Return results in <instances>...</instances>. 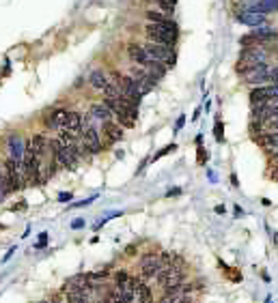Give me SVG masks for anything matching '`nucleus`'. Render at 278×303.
Masks as SVG:
<instances>
[{"mask_svg": "<svg viewBox=\"0 0 278 303\" xmlns=\"http://www.w3.org/2000/svg\"><path fill=\"white\" fill-rule=\"evenodd\" d=\"M145 35L149 41H156V43H164V45H175L179 39V28L173 19H162V22H149L145 26Z\"/></svg>", "mask_w": 278, "mask_h": 303, "instance_id": "1", "label": "nucleus"}, {"mask_svg": "<svg viewBox=\"0 0 278 303\" xmlns=\"http://www.w3.org/2000/svg\"><path fill=\"white\" fill-rule=\"evenodd\" d=\"M156 277H158V284H160V288L164 292L179 288L183 284V279H185V263H183V258L175 256L173 263L166 265V267H162Z\"/></svg>", "mask_w": 278, "mask_h": 303, "instance_id": "2", "label": "nucleus"}, {"mask_svg": "<svg viewBox=\"0 0 278 303\" xmlns=\"http://www.w3.org/2000/svg\"><path fill=\"white\" fill-rule=\"evenodd\" d=\"M142 48H145L147 56L151 60H160L164 62L166 67H175V60H177V56H175V52L170 45H164V43H156V41H149L147 43H142Z\"/></svg>", "mask_w": 278, "mask_h": 303, "instance_id": "3", "label": "nucleus"}, {"mask_svg": "<svg viewBox=\"0 0 278 303\" xmlns=\"http://www.w3.org/2000/svg\"><path fill=\"white\" fill-rule=\"evenodd\" d=\"M22 174H24V183L26 185H39L41 183V164L39 157L33 153H28L24 149V157H22Z\"/></svg>", "mask_w": 278, "mask_h": 303, "instance_id": "4", "label": "nucleus"}, {"mask_svg": "<svg viewBox=\"0 0 278 303\" xmlns=\"http://www.w3.org/2000/svg\"><path fill=\"white\" fill-rule=\"evenodd\" d=\"M130 78H132L134 86H136V90L140 92V95H147V92H151L158 84V80H153L142 67H134L130 71Z\"/></svg>", "mask_w": 278, "mask_h": 303, "instance_id": "5", "label": "nucleus"}, {"mask_svg": "<svg viewBox=\"0 0 278 303\" xmlns=\"http://www.w3.org/2000/svg\"><path fill=\"white\" fill-rule=\"evenodd\" d=\"M162 269L160 263V254L158 252H149L140 258V277L142 279H153Z\"/></svg>", "mask_w": 278, "mask_h": 303, "instance_id": "6", "label": "nucleus"}, {"mask_svg": "<svg viewBox=\"0 0 278 303\" xmlns=\"http://www.w3.org/2000/svg\"><path fill=\"white\" fill-rule=\"evenodd\" d=\"M5 172H7V179H9V185H11V192H17L22 190V187L26 185L24 183V174H22V161L17 159H9L5 166Z\"/></svg>", "mask_w": 278, "mask_h": 303, "instance_id": "7", "label": "nucleus"}, {"mask_svg": "<svg viewBox=\"0 0 278 303\" xmlns=\"http://www.w3.org/2000/svg\"><path fill=\"white\" fill-rule=\"evenodd\" d=\"M117 86H119V95L123 97V99H127V101H132V103H140V92L136 90V86H134V82H132V78L130 76H123L121 73V78H119V82H117Z\"/></svg>", "mask_w": 278, "mask_h": 303, "instance_id": "8", "label": "nucleus"}, {"mask_svg": "<svg viewBox=\"0 0 278 303\" xmlns=\"http://www.w3.org/2000/svg\"><path fill=\"white\" fill-rule=\"evenodd\" d=\"M80 133H82V146H84V149H87L91 155H97V153L101 151V140H99L97 129L93 127V125L87 123L84 131H80Z\"/></svg>", "mask_w": 278, "mask_h": 303, "instance_id": "9", "label": "nucleus"}, {"mask_svg": "<svg viewBox=\"0 0 278 303\" xmlns=\"http://www.w3.org/2000/svg\"><path fill=\"white\" fill-rule=\"evenodd\" d=\"M242 80L246 84H263V82L270 80V69L265 65H256V67H250L242 71Z\"/></svg>", "mask_w": 278, "mask_h": 303, "instance_id": "10", "label": "nucleus"}, {"mask_svg": "<svg viewBox=\"0 0 278 303\" xmlns=\"http://www.w3.org/2000/svg\"><path fill=\"white\" fill-rule=\"evenodd\" d=\"M235 19L246 26H261V24H267V17L265 13H256V11H250V9H238L235 11Z\"/></svg>", "mask_w": 278, "mask_h": 303, "instance_id": "11", "label": "nucleus"}, {"mask_svg": "<svg viewBox=\"0 0 278 303\" xmlns=\"http://www.w3.org/2000/svg\"><path fill=\"white\" fill-rule=\"evenodd\" d=\"M63 290H65V292H71V290H89V292H93V288H91V284H89V273L71 275L69 279H65Z\"/></svg>", "mask_w": 278, "mask_h": 303, "instance_id": "12", "label": "nucleus"}, {"mask_svg": "<svg viewBox=\"0 0 278 303\" xmlns=\"http://www.w3.org/2000/svg\"><path fill=\"white\" fill-rule=\"evenodd\" d=\"M250 103H265L276 97V84L274 86H256L250 90Z\"/></svg>", "mask_w": 278, "mask_h": 303, "instance_id": "13", "label": "nucleus"}, {"mask_svg": "<svg viewBox=\"0 0 278 303\" xmlns=\"http://www.w3.org/2000/svg\"><path fill=\"white\" fill-rule=\"evenodd\" d=\"M67 112L69 110H63V108H56L52 112H48L46 119H44V125H46V127H50V129H60V127H63V123H65V119H67Z\"/></svg>", "mask_w": 278, "mask_h": 303, "instance_id": "14", "label": "nucleus"}, {"mask_svg": "<svg viewBox=\"0 0 278 303\" xmlns=\"http://www.w3.org/2000/svg\"><path fill=\"white\" fill-rule=\"evenodd\" d=\"M127 56L132 62H136L138 67H145V62L149 60L145 48H142V43H136V41H132V43H127Z\"/></svg>", "mask_w": 278, "mask_h": 303, "instance_id": "15", "label": "nucleus"}, {"mask_svg": "<svg viewBox=\"0 0 278 303\" xmlns=\"http://www.w3.org/2000/svg\"><path fill=\"white\" fill-rule=\"evenodd\" d=\"M26 151L33 153V155H37V157H41V155L48 151V138H46L44 133H35L33 140L26 144Z\"/></svg>", "mask_w": 278, "mask_h": 303, "instance_id": "16", "label": "nucleus"}, {"mask_svg": "<svg viewBox=\"0 0 278 303\" xmlns=\"http://www.w3.org/2000/svg\"><path fill=\"white\" fill-rule=\"evenodd\" d=\"M101 131L106 133L108 142H119V140H123V129H121V125H119V123H112L110 119L101 123Z\"/></svg>", "mask_w": 278, "mask_h": 303, "instance_id": "17", "label": "nucleus"}, {"mask_svg": "<svg viewBox=\"0 0 278 303\" xmlns=\"http://www.w3.org/2000/svg\"><path fill=\"white\" fill-rule=\"evenodd\" d=\"M7 144H9V153H11V159L22 161V157H24V149H26V146L22 144V138L13 133V135H9V138H7Z\"/></svg>", "mask_w": 278, "mask_h": 303, "instance_id": "18", "label": "nucleus"}, {"mask_svg": "<svg viewBox=\"0 0 278 303\" xmlns=\"http://www.w3.org/2000/svg\"><path fill=\"white\" fill-rule=\"evenodd\" d=\"M142 69H145L153 80H158V82H160L164 76H166V69H168V67L164 65V62H160V60H151V58H149V60L145 62V67H142Z\"/></svg>", "mask_w": 278, "mask_h": 303, "instance_id": "19", "label": "nucleus"}, {"mask_svg": "<svg viewBox=\"0 0 278 303\" xmlns=\"http://www.w3.org/2000/svg\"><path fill=\"white\" fill-rule=\"evenodd\" d=\"M82 123H84V119H82L80 112H67V119H65V123H63V127H60V129L82 131Z\"/></svg>", "mask_w": 278, "mask_h": 303, "instance_id": "20", "label": "nucleus"}, {"mask_svg": "<svg viewBox=\"0 0 278 303\" xmlns=\"http://www.w3.org/2000/svg\"><path fill=\"white\" fill-rule=\"evenodd\" d=\"M91 116L95 119V121H108V119H112V110L106 106V103H93L91 106Z\"/></svg>", "mask_w": 278, "mask_h": 303, "instance_id": "21", "label": "nucleus"}, {"mask_svg": "<svg viewBox=\"0 0 278 303\" xmlns=\"http://www.w3.org/2000/svg\"><path fill=\"white\" fill-rule=\"evenodd\" d=\"M89 84L95 88V90H104V86L108 84V76H106V73L101 71V69H95V71H93L91 76H89Z\"/></svg>", "mask_w": 278, "mask_h": 303, "instance_id": "22", "label": "nucleus"}, {"mask_svg": "<svg viewBox=\"0 0 278 303\" xmlns=\"http://www.w3.org/2000/svg\"><path fill=\"white\" fill-rule=\"evenodd\" d=\"M220 269H222V273L229 277L231 282H242V271L240 269H233V267H226L224 263H220Z\"/></svg>", "mask_w": 278, "mask_h": 303, "instance_id": "23", "label": "nucleus"}, {"mask_svg": "<svg viewBox=\"0 0 278 303\" xmlns=\"http://www.w3.org/2000/svg\"><path fill=\"white\" fill-rule=\"evenodd\" d=\"M112 116H115L117 121H119V125H123V127H134V125H136V119H132V116H127L125 112H115L112 114Z\"/></svg>", "mask_w": 278, "mask_h": 303, "instance_id": "24", "label": "nucleus"}, {"mask_svg": "<svg viewBox=\"0 0 278 303\" xmlns=\"http://www.w3.org/2000/svg\"><path fill=\"white\" fill-rule=\"evenodd\" d=\"M168 15H164V13H160V11H153V9H151V11H147V19H149V22H162V19H166Z\"/></svg>", "mask_w": 278, "mask_h": 303, "instance_id": "25", "label": "nucleus"}, {"mask_svg": "<svg viewBox=\"0 0 278 303\" xmlns=\"http://www.w3.org/2000/svg\"><path fill=\"white\" fill-rule=\"evenodd\" d=\"M213 133H216V140H218V142H222V140H224V125H222L220 121H216Z\"/></svg>", "mask_w": 278, "mask_h": 303, "instance_id": "26", "label": "nucleus"}, {"mask_svg": "<svg viewBox=\"0 0 278 303\" xmlns=\"http://www.w3.org/2000/svg\"><path fill=\"white\" fill-rule=\"evenodd\" d=\"M175 149H177V144H168V146H164V149H162V151H160V153H158V155H156V157H153V159H160L162 155H166V153H173Z\"/></svg>", "mask_w": 278, "mask_h": 303, "instance_id": "27", "label": "nucleus"}, {"mask_svg": "<svg viewBox=\"0 0 278 303\" xmlns=\"http://www.w3.org/2000/svg\"><path fill=\"white\" fill-rule=\"evenodd\" d=\"M127 277H130V275L125 273V271H119V273L115 275V282H117V286H121V284H123V282H125Z\"/></svg>", "mask_w": 278, "mask_h": 303, "instance_id": "28", "label": "nucleus"}, {"mask_svg": "<svg viewBox=\"0 0 278 303\" xmlns=\"http://www.w3.org/2000/svg\"><path fill=\"white\" fill-rule=\"evenodd\" d=\"M270 80L274 82V84H278V65L270 69Z\"/></svg>", "mask_w": 278, "mask_h": 303, "instance_id": "29", "label": "nucleus"}, {"mask_svg": "<svg viewBox=\"0 0 278 303\" xmlns=\"http://www.w3.org/2000/svg\"><path fill=\"white\" fill-rule=\"evenodd\" d=\"M125 254H127V256H136V254H138V247H136V245H127V247H125Z\"/></svg>", "mask_w": 278, "mask_h": 303, "instance_id": "30", "label": "nucleus"}, {"mask_svg": "<svg viewBox=\"0 0 278 303\" xmlns=\"http://www.w3.org/2000/svg\"><path fill=\"white\" fill-rule=\"evenodd\" d=\"M58 200H60V202H69V200H71V194H69V192H67V194H65V192L58 194Z\"/></svg>", "mask_w": 278, "mask_h": 303, "instance_id": "31", "label": "nucleus"}, {"mask_svg": "<svg viewBox=\"0 0 278 303\" xmlns=\"http://www.w3.org/2000/svg\"><path fill=\"white\" fill-rule=\"evenodd\" d=\"M84 226V219H76V222H71V228H82Z\"/></svg>", "mask_w": 278, "mask_h": 303, "instance_id": "32", "label": "nucleus"}, {"mask_svg": "<svg viewBox=\"0 0 278 303\" xmlns=\"http://www.w3.org/2000/svg\"><path fill=\"white\" fill-rule=\"evenodd\" d=\"M203 159H207V153H203V149L199 146V164H203Z\"/></svg>", "mask_w": 278, "mask_h": 303, "instance_id": "33", "label": "nucleus"}, {"mask_svg": "<svg viewBox=\"0 0 278 303\" xmlns=\"http://www.w3.org/2000/svg\"><path fill=\"white\" fill-rule=\"evenodd\" d=\"M270 176H272V179H274V181L278 183V164L274 166V170H272V174H270Z\"/></svg>", "mask_w": 278, "mask_h": 303, "instance_id": "34", "label": "nucleus"}, {"mask_svg": "<svg viewBox=\"0 0 278 303\" xmlns=\"http://www.w3.org/2000/svg\"><path fill=\"white\" fill-rule=\"evenodd\" d=\"M213 211H216V213H218V215H224V204H218V206H216V208H213Z\"/></svg>", "mask_w": 278, "mask_h": 303, "instance_id": "35", "label": "nucleus"}, {"mask_svg": "<svg viewBox=\"0 0 278 303\" xmlns=\"http://www.w3.org/2000/svg\"><path fill=\"white\" fill-rule=\"evenodd\" d=\"M242 215H244V211H242L240 206H235V217H242Z\"/></svg>", "mask_w": 278, "mask_h": 303, "instance_id": "36", "label": "nucleus"}, {"mask_svg": "<svg viewBox=\"0 0 278 303\" xmlns=\"http://www.w3.org/2000/svg\"><path fill=\"white\" fill-rule=\"evenodd\" d=\"M231 183H233L235 187H238V185H240V183H238V176H235V174H231Z\"/></svg>", "mask_w": 278, "mask_h": 303, "instance_id": "37", "label": "nucleus"}, {"mask_svg": "<svg viewBox=\"0 0 278 303\" xmlns=\"http://www.w3.org/2000/svg\"><path fill=\"white\" fill-rule=\"evenodd\" d=\"M242 3H246V0H242Z\"/></svg>", "mask_w": 278, "mask_h": 303, "instance_id": "38", "label": "nucleus"}, {"mask_svg": "<svg viewBox=\"0 0 278 303\" xmlns=\"http://www.w3.org/2000/svg\"><path fill=\"white\" fill-rule=\"evenodd\" d=\"M0 168H3V166H0Z\"/></svg>", "mask_w": 278, "mask_h": 303, "instance_id": "39", "label": "nucleus"}]
</instances>
